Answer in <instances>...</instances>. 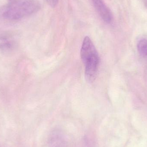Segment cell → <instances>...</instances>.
I'll return each mask as SVG.
<instances>
[{
    "label": "cell",
    "mask_w": 147,
    "mask_h": 147,
    "mask_svg": "<svg viewBox=\"0 0 147 147\" xmlns=\"http://www.w3.org/2000/svg\"><path fill=\"white\" fill-rule=\"evenodd\" d=\"M81 59L85 65V74L88 81L95 80L98 70L99 57L95 46L89 37H86L83 40L80 51Z\"/></svg>",
    "instance_id": "6da1fadb"
},
{
    "label": "cell",
    "mask_w": 147,
    "mask_h": 147,
    "mask_svg": "<svg viewBox=\"0 0 147 147\" xmlns=\"http://www.w3.org/2000/svg\"><path fill=\"white\" fill-rule=\"evenodd\" d=\"M40 7L37 0H19L9 6L3 16L7 20H19L36 13Z\"/></svg>",
    "instance_id": "7a4b0ae2"
},
{
    "label": "cell",
    "mask_w": 147,
    "mask_h": 147,
    "mask_svg": "<svg viewBox=\"0 0 147 147\" xmlns=\"http://www.w3.org/2000/svg\"><path fill=\"white\" fill-rule=\"evenodd\" d=\"M92 1L95 9L102 20L106 23H111L113 19L112 13L103 0H92Z\"/></svg>",
    "instance_id": "3957f363"
},
{
    "label": "cell",
    "mask_w": 147,
    "mask_h": 147,
    "mask_svg": "<svg viewBox=\"0 0 147 147\" xmlns=\"http://www.w3.org/2000/svg\"><path fill=\"white\" fill-rule=\"evenodd\" d=\"M137 48L140 55L144 59H147V39H142L138 42Z\"/></svg>",
    "instance_id": "277c9868"
},
{
    "label": "cell",
    "mask_w": 147,
    "mask_h": 147,
    "mask_svg": "<svg viewBox=\"0 0 147 147\" xmlns=\"http://www.w3.org/2000/svg\"><path fill=\"white\" fill-rule=\"evenodd\" d=\"M48 4L52 7H56L57 4L58 0H47Z\"/></svg>",
    "instance_id": "5b68a950"
},
{
    "label": "cell",
    "mask_w": 147,
    "mask_h": 147,
    "mask_svg": "<svg viewBox=\"0 0 147 147\" xmlns=\"http://www.w3.org/2000/svg\"><path fill=\"white\" fill-rule=\"evenodd\" d=\"M143 1H144V4H145V6L147 7V0H143Z\"/></svg>",
    "instance_id": "8992f818"
}]
</instances>
